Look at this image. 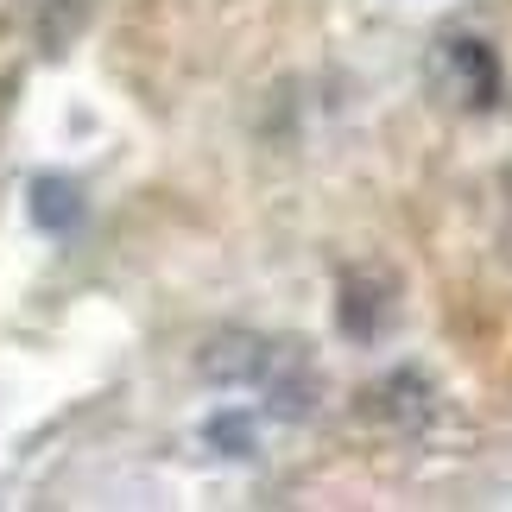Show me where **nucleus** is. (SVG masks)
Here are the masks:
<instances>
[{
  "label": "nucleus",
  "mask_w": 512,
  "mask_h": 512,
  "mask_svg": "<svg viewBox=\"0 0 512 512\" xmlns=\"http://www.w3.org/2000/svg\"><path fill=\"white\" fill-rule=\"evenodd\" d=\"M76 209H83V203H76V190L64 184V177H38V184H32V215L45 228H70Z\"/></svg>",
  "instance_id": "f257e3e1"
}]
</instances>
